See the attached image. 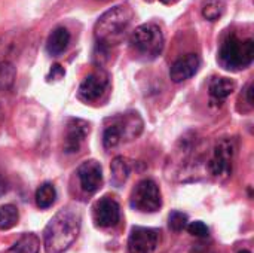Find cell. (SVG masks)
I'll use <instances>...</instances> for the list:
<instances>
[{"label":"cell","mask_w":254,"mask_h":253,"mask_svg":"<svg viewBox=\"0 0 254 253\" xmlns=\"http://www.w3.org/2000/svg\"><path fill=\"white\" fill-rule=\"evenodd\" d=\"M161 240V233L156 228L134 227L128 239L129 253H153Z\"/></svg>","instance_id":"52a82bcc"},{"label":"cell","mask_w":254,"mask_h":253,"mask_svg":"<svg viewBox=\"0 0 254 253\" xmlns=\"http://www.w3.org/2000/svg\"><path fill=\"white\" fill-rule=\"evenodd\" d=\"M40 240L36 234H24L19 240H16L6 253H39Z\"/></svg>","instance_id":"e0dca14e"},{"label":"cell","mask_w":254,"mask_h":253,"mask_svg":"<svg viewBox=\"0 0 254 253\" xmlns=\"http://www.w3.org/2000/svg\"><path fill=\"white\" fill-rule=\"evenodd\" d=\"M57 200V189L52 183H42L36 191V204L39 209H49Z\"/></svg>","instance_id":"ac0fdd59"},{"label":"cell","mask_w":254,"mask_h":253,"mask_svg":"<svg viewBox=\"0 0 254 253\" xmlns=\"http://www.w3.org/2000/svg\"><path fill=\"white\" fill-rule=\"evenodd\" d=\"M131 207L141 213H155L162 206V195L159 186L150 180L144 179L137 183L131 192Z\"/></svg>","instance_id":"5b68a950"},{"label":"cell","mask_w":254,"mask_h":253,"mask_svg":"<svg viewBox=\"0 0 254 253\" xmlns=\"http://www.w3.org/2000/svg\"><path fill=\"white\" fill-rule=\"evenodd\" d=\"M13 78H15L13 66L7 60L0 58V89H6L7 86H10Z\"/></svg>","instance_id":"7402d4cb"},{"label":"cell","mask_w":254,"mask_h":253,"mask_svg":"<svg viewBox=\"0 0 254 253\" xmlns=\"http://www.w3.org/2000/svg\"><path fill=\"white\" fill-rule=\"evenodd\" d=\"M131 173V166L129 161L125 157H116L112 161L110 166V182L115 188L124 186V183L128 180Z\"/></svg>","instance_id":"2e32d148"},{"label":"cell","mask_w":254,"mask_h":253,"mask_svg":"<svg viewBox=\"0 0 254 253\" xmlns=\"http://www.w3.org/2000/svg\"><path fill=\"white\" fill-rule=\"evenodd\" d=\"M80 231V215L71 207L61 209L48 222L43 231L46 253H64L77 239Z\"/></svg>","instance_id":"6da1fadb"},{"label":"cell","mask_w":254,"mask_h":253,"mask_svg":"<svg viewBox=\"0 0 254 253\" xmlns=\"http://www.w3.org/2000/svg\"><path fill=\"white\" fill-rule=\"evenodd\" d=\"M19 213L13 204L0 206V230H10L18 224Z\"/></svg>","instance_id":"d6986e66"},{"label":"cell","mask_w":254,"mask_h":253,"mask_svg":"<svg viewBox=\"0 0 254 253\" xmlns=\"http://www.w3.org/2000/svg\"><path fill=\"white\" fill-rule=\"evenodd\" d=\"M235 154V143L231 139L219 142L213 151V155L208 161V170L213 176H229L232 171V160Z\"/></svg>","instance_id":"8992f818"},{"label":"cell","mask_w":254,"mask_h":253,"mask_svg":"<svg viewBox=\"0 0 254 253\" xmlns=\"http://www.w3.org/2000/svg\"><path fill=\"white\" fill-rule=\"evenodd\" d=\"M226 9V3L223 0H207L202 4V16L208 21H217Z\"/></svg>","instance_id":"ffe728a7"},{"label":"cell","mask_w":254,"mask_h":253,"mask_svg":"<svg viewBox=\"0 0 254 253\" xmlns=\"http://www.w3.org/2000/svg\"><path fill=\"white\" fill-rule=\"evenodd\" d=\"M91 131L89 122L73 118L67 122L65 127V136H64V151L67 154H74L80 149V145L85 142Z\"/></svg>","instance_id":"8fae6325"},{"label":"cell","mask_w":254,"mask_h":253,"mask_svg":"<svg viewBox=\"0 0 254 253\" xmlns=\"http://www.w3.org/2000/svg\"><path fill=\"white\" fill-rule=\"evenodd\" d=\"M1 125H3V112L0 109V130H1Z\"/></svg>","instance_id":"83f0119b"},{"label":"cell","mask_w":254,"mask_h":253,"mask_svg":"<svg viewBox=\"0 0 254 253\" xmlns=\"http://www.w3.org/2000/svg\"><path fill=\"white\" fill-rule=\"evenodd\" d=\"M147 1H152V0H147ZM161 3H164V4H174V3H177L179 0H159Z\"/></svg>","instance_id":"4316f807"},{"label":"cell","mask_w":254,"mask_h":253,"mask_svg":"<svg viewBox=\"0 0 254 253\" xmlns=\"http://www.w3.org/2000/svg\"><path fill=\"white\" fill-rule=\"evenodd\" d=\"M70 45V33L65 27H57L48 37L46 51L52 57H58L67 51Z\"/></svg>","instance_id":"5bb4252c"},{"label":"cell","mask_w":254,"mask_h":253,"mask_svg":"<svg viewBox=\"0 0 254 253\" xmlns=\"http://www.w3.org/2000/svg\"><path fill=\"white\" fill-rule=\"evenodd\" d=\"M109 86V75L103 70H97L91 75H88L77 91V97L85 103L97 101L107 89Z\"/></svg>","instance_id":"ba28073f"},{"label":"cell","mask_w":254,"mask_h":253,"mask_svg":"<svg viewBox=\"0 0 254 253\" xmlns=\"http://www.w3.org/2000/svg\"><path fill=\"white\" fill-rule=\"evenodd\" d=\"M201 67V60L196 54H188L179 58L170 69V78L173 82L180 84L183 81L190 79L193 75L198 73Z\"/></svg>","instance_id":"7c38bea8"},{"label":"cell","mask_w":254,"mask_h":253,"mask_svg":"<svg viewBox=\"0 0 254 253\" xmlns=\"http://www.w3.org/2000/svg\"><path fill=\"white\" fill-rule=\"evenodd\" d=\"M210 97L214 103L222 104L234 91H235V82L228 78H214L210 82Z\"/></svg>","instance_id":"9a60e30c"},{"label":"cell","mask_w":254,"mask_h":253,"mask_svg":"<svg viewBox=\"0 0 254 253\" xmlns=\"http://www.w3.org/2000/svg\"><path fill=\"white\" fill-rule=\"evenodd\" d=\"M9 189V183H7V179L6 176L3 174V171L0 170V197H3Z\"/></svg>","instance_id":"484cf974"},{"label":"cell","mask_w":254,"mask_h":253,"mask_svg":"<svg viewBox=\"0 0 254 253\" xmlns=\"http://www.w3.org/2000/svg\"><path fill=\"white\" fill-rule=\"evenodd\" d=\"M254 60L253 39H238L237 36H229L223 40L217 61L219 64L231 72L243 70L249 67Z\"/></svg>","instance_id":"3957f363"},{"label":"cell","mask_w":254,"mask_h":253,"mask_svg":"<svg viewBox=\"0 0 254 253\" xmlns=\"http://www.w3.org/2000/svg\"><path fill=\"white\" fill-rule=\"evenodd\" d=\"M238 253H252L250 251H241V252H238Z\"/></svg>","instance_id":"f1b7e54d"},{"label":"cell","mask_w":254,"mask_h":253,"mask_svg":"<svg viewBox=\"0 0 254 253\" xmlns=\"http://www.w3.org/2000/svg\"><path fill=\"white\" fill-rule=\"evenodd\" d=\"M186 228H188L189 234H192V236H195V237H199V239H205V237L210 236L208 227H207L204 222H201V221L190 222V224H188Z\"/></svg>","instance_id":"cb8c5ba5"},{"label":"cell","mask_w":254,"mask_h":253,"mask_svg":"<svg viewBox=\"0 0 254 253\" xmlns=\"http://www.w3.org/2000/svg\"><path fill=\"white\" fill-rule=\"evenodd\" d=\"M77 177L83 192L95 194L103 183V169L101 164L95 160L85 161L77 169Z\"/></svg>","instance_id":"30bf717a"},{"label":"cell","mask_w":254,"mask_h":253,"mask_svg":"<svg viewBox=\"0 0 254 253\" xmlns=\"http://www.w3.org/2000/svg\"><path fill=\"white\" fill-rule=\"evenodd\" d=\"M134 21V10L128 4H118L104 12L95 22L94 34L98 46L107 49L119 45Z\"/></svg>","instance_id":"7a4b0ae2"},{"label":"cell","mask_w":254,"mask_h":253,"mask_svg":"<svg viewBox=\"0 0 254 253\" xmlns=\"http://www.w3.org/2000/svg\"><path fill=\"white\" fill-rule=\"evenodd\" d=\"M64 75H65V70L63 69V66H60V64H54L46 79H48L49 82H51V81H60V79H63V78H64Z\"/></svg>","instance_id":"d4e9b609"},{"label":"cell","mask_w":254,"mask_h":253,"mask_svg":"<svg viewBox=\"0 0 254 253\" xmlns=\"http://www.w3.org/2000/svg\"><path fill=\"white\" fill-rule=\"evenodd\" d=\"M122 142V136L121 131L118 128V125L112 121L110 125H107V128L104 130V136H103V145L106 149H112L115 146H118Z\"/></svg>","instance_id":"44dd1931"},{"label":"cell","mask_w":254,"mask_h":253,"mask_svg":"<svg viewBox=\"0 0 254 253\" xmlns=\"http://www.w3.org/2000/svg\"><path fill=\"white\" fill-rule=\"evenodd\" d=\"M92 218L95 225L100 228L116 227L121 219V209L118 201L110 197L100 198L92 207Z\"/></svg>","instance_id":"9c48e42d"},{"label":"cell","mask_w":254,"mask_h":253,"mask_svg":"<svg viewBox=\"0 0 254 253\" xmlns=\"http://www.w3.org/2000/svg\"><path fill=\"white\" fill-rule=\"evenodd\" d=\"M113 122L118 125L122 140L124 139H127V140L135 139L143 130V121L138 113H125V115L116 116L113 119Z\"/></svg>","instance_id":"4fadbf2b"},{"label":"cell","mask_w":254,"mask_h":253,"mask_svg":"<svg viewBox=\"0 0 254 253\" xmlns=\"http://www.w3.org/2000/svg\"><path fill=\"white\" fill-rule=\"evenodd\" d=\"M164 43L165 40L161 28L153 22L138 25L129 37L132 51L144 60H155L158 55H161Z\"/></svg>","instance_id":"277c9868"},{"label":"cell","mask_w":254,"mask_h":253,"mask_svg":"<svg viewBox=\"0 0 254 253\" xmlns=\"http://www.w3.org/2000/svg\"><path fill=\"white\" fill-rule=\"evenodd\" d=\"M188 224H189V218H188V215H185L182 212H171L168 216V225L176 233L183 231L188 227Z\"/></svg>","instance_id":"603a6c76"}]
</instances>
